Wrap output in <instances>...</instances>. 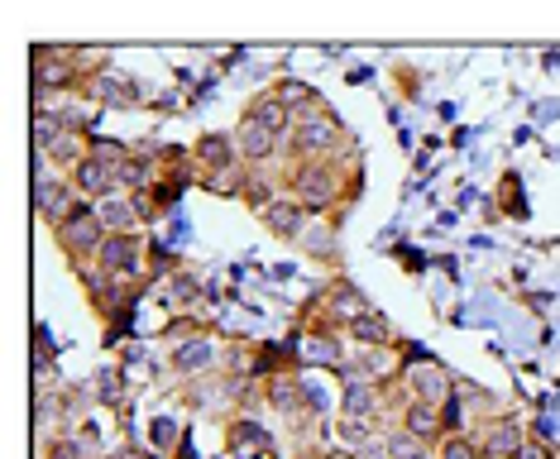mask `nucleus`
<instances>
[{
    "label": "nucleus",
    "instance_id": "1",
    "mask_svg": "<svg viewBox=\"0 0 560 459\" xmlns=\"http://www.w3.org/2000/svg\"><path fill=\"white\" fill-rule=\"evenodd\" d=\"M283 191L307 215H326V211L340 207V197H346V177H340V168L330 158L288 163L283 168Z\"/></svg>",
    "mask_w": 560,
    "mask_h": 459
},
{
    "label": "nucleus",
    "instance_id": "2",
    "mask_svg": "<svg viewBox=\"0 0 560 459\" xmlns=\"http://www.w3.org/2000/svg\"><path fill=\"white\" fill-rule=\"evenodd\" d=\"M340 139H346L340 120L326 106H316L307 115H298V125H292V134H288V149H292L288 163H307V158H330V163H336Z\"/></svg>",
    "mask_w": 560,
    "mask_h": 459
},
{
    "label": "nucleus",
    "instance_id": "3",
    "mask_svg": "<svg viewBox=\"0 0 560 459\" xmlns=\"http://www.w3.org/2000/svg\"><path fill=\"white\" fill-rule=\"evenodd\" d=\"M106 235H110V229H106V221H101V211L92 207V201H82V207L54 229L58 249L68 254L72 263H92L101 254V245H106Z\"/></svg>",
    "mask_w": 560,
    "mask_h": 459
},
{
    "label": "nucleus",
    "instance_id": "4",
    "mask_svg": "<svg viewBox=\"0 0 560 459\" xmlns=\"http://www.w3.org/2000/svg\"><path fill=\"white\" fill-rule=\"evenodd\" d=\"M398 388H402V398H412V402H431V407H441L445 398H451L460 382H455L445 368L431 360V354H407L402 360V374H398Z\"/></svg>",
    "mask_w": 560,
    "mask_h": 459
},
{
    "label": "nucleus",
    "instance_id": "5",
    "mask_svg": "<svg viewBox=\"0 0 560 459\" xmlns=\"http://www.w3.org/2000/svg\"><path fill=\"white\" fill-rule=\"evenodd\" d=\"M101 273H110L116 283L130 287L139 273H144V239L139 235H106V245H101V254L92 259Z\"/></svg>",
    "mask_w": 560,
    "mask_h": 459
},
{
    "label": "nucleus",
    "instance_id": "6",
    "mask_svg": "<svg viewBox=\"0 0 560 459\" xmlns=\"http://www.w3.org/2000/svg\"><path fill=\"white\" fill-rule=\"evenodd\" d=\"M388 388L393 382H378V378H364V374H350V382L340 388V416H354V421H374L388 402Z\"/></svg>",
    "mask_w": 560,
    "mask_h": 459
},
{
    "label": "nucleus",
    "instance_id": "7",
    "mask_svg": "<svg viewBox=\"0 0 560 459\" xmlns=\"http://www.w3.org/2000/svg\"><path fill=\"white\" fill-rule=\"evenodd\" d=\"M68 183L78 187V197H82V201L101 207L106 197H116V191H120V168H110V163H101V158H92V153H86L78 168L68 173Z\"/></svg>",
    "mask_w": 560,
    "mask_h": 459
},
{
    "label": "nucleus",
    "instance_id": "8",
    "mask_svg": "<svg viewBox=\"0 0 560 459\" xmlns=\"http://www.w3.org/2000/svg\"><path fill=\"white\" fill-rule=\"evenodd\" d=\"M173 368L187 378L197 374H211V368H221V344H215L211 336H187L173 344Z\"/></svg>",
    "mask_w": 560,
    "mask_h": 459
},
{
    "label": "nucleus",
    "instance_id": "9",
    "mask_svg": "<svg viewBox=\"0 0 560 459\" xmlns=\"http://www.w3.org/2000/svg\"><path fill=\"white\" fill-rule=\"evenodd\" d=\"M82 96H92V101H101V106H135V101H139V86H135V76H130V72H116V68H101L96 76H86Z\"/></svg>",
    "mask_w": 560,
    "mask_h": 459
},
{
    "label": "nucleus",
    "instance_id": "10",
    "mask_svg": "<svg viewBox=\"0 0 560 459\" xmlns=\"http://www.w3.org/2000/svg\"><path fill=\"white\" fill-rule=\"evenodd\" d=\"M522 440H527V426H522L517 416H499V421H483V440H479V450L483 459H513L522 450Z\"/></svg>",
    "mask_w": 560,
    "mask_h": 459
},
{
    "label": "nucleus",
    "instance_id": "11",
    "mask_svg": "<svg viewBox=\"0 0 560 459\" xmlns=\"http://www.w3.org/2000/svg\"><path fill=\"white\" fill-rule=\"evenodd\" d=\"M235 149H240V163H245L249 173L269 168V163L278 158V139L269 130H259V125H249V120L235 125Z\"/></svg>",
    "mask_w": 560,
    "mask_h": 459
},
{
    "label": "nucleus",
    "instance_id": "12",
    "mask_svg": "<svg viewBox=\"0 0 560 459\" xmlns=\"http://www.w3.org/2000/svg\"><path fill=\"white\" fill-rule=\"evenodd\" d=\"M398 426L407 431V436L427 440V445H441V440H445V431H441V407H431V402L402 398V402H398Z\"/></svg>",
    "mask_w": 560,
    "mask_h": 459
},
{
    "label": "nucleus",
    "instance_id": "13",
    "mask_svg": "<svg viewBox=\"0 0 560 459\" xmlns=\"http://www.w3.org/2000/svg\"><path fill=\"white\" fill-rule=\"evenodd\" d=\"M259 221H264V229H273L278 239H298V235H307V221H312V215L302 211L292 197H278V201H269V207L259 211Z\"/></svg>",
    "mask_w": 560,
    "mask_h": 459
},
{
    "label": "nucleus",
    "instance_id": "14",
    "mask_svg": "<svg viewBox=\"0 0 560 459\" xmlns=\"http://www.w3.org/2000/svg\"><path fill=\"white\" fill-rule=\"evenodd\" d=\"M245 120H249V125H259V130H269L278 144H283V139L292 134V125H298V120H292V115L283 110V101H278L273 92L254 96V101H249V110H245Z\"/></svg>",
    "mask_w": 560,
    "mask_h": 459
},
{
    "label": "nucleus",
    "instance_id": "15",
    "mask_svg": "<svg viewBox=\"0 0 560 459\" xmlns=\"http://www.w3.org/2000/svg\"><path fill=\"white\" fill-rule=\"evenodd\" d=\"M326 302H330V306H326V326H336V330L350 326V321H360V316L369 311V302H364L350 283H330V287H326Z\"/></svg>",
    "mask_w": 560,
    "mask_h": 459
},
{
    "label": "nucleus",
    "instance_id": "16",
    "mask_svg": "<svg viewBox=\"0 0 560 459\" xmlns=\"http://www.w3.org/2000/svg\"><path fill=\"white\" fill-rule=\"evenodd\" d=\"M96 211H101V221H106L110 235H135V229L144 225V221H139V207H135L130 191H116V197H106Z\"/></svg>",
    "mask_w": 560,
    "mask_h": 459
},
{
    "label": "nucleus",
    "instance_id": "17",
    "mask_svg": "<svg viewBox=\"0 0 560 459\" xmlns=\"http://www.w3.org/2000/svg\"><path fill=\"white\" fill-rule=\"evenodd\" d=\"M346 336L360 344V350H388V344H393V326H388V316H378L374 306H369L360 321L346 326Z\"/></svg>",
    "mask_w": 560,
    "mask_h": 459
},
{
    "label": "nucleus",
    "instance_id": "18",
    "mask_svg": "<svg viewBox=\"0 0 560 459\" xmlns=\"http://www.w3.org/2000/svg\"><path fill=\"white\" fill-rule=\"evenodd\" d=\"M62 134H68V120H62V110H58V106H39V110H34V125H30L34 153H48Z\"/></svg>",
    "mask_w": 560,
    "mask_h": 459
},
{
    "label": "nucleus",
    "instance_id": "19",
    "mask_svg": "<svg viewBox=\"0 0 560 459\" xmlns=\"http://www.w3.org/2000/svg\"><path fill=\"white\" fill-rule=\"evenodd\" d=\"M384 459H436V445L407 436V431L398 426V431H388L384 436Z\"/></svg>",
    "mask_w": 560,
    "mask_h": 459
},
{
    "label": "nucleus",
    "instance_id": "20",
    "mask_svg": "<svg viewBox=\"0 0 560 459\" xmlns=\"http://www.w3.org/2000/svg\"><path fill=\"white\" fill-rule=\"evenodd\" d=\"M336 440H340V450H354V455L374 450V421L340 416V421H336Z\"/></svg>",
    "mask_w": 560,
    "mask_h": 459
},
{
    "label": "nucleus",
    "instance_id": "21",
    "mask_svg": "<svg viewBox=\"0 0 560 459\" xmlns=\"http://www.w3.org/2000/svg\"><path fill=\"white\" fill-rule=\"evenodd\" d=\"M273 96L283 101V110L292 115V120H298V115H307V110H316V106H322V101H316V92H312L307 82H278V86H273Z\"/></svg>",
    "mask_w": 560,
    "mask_h": 459
},
{
    "label": "nucleus",
    "instance_id": "22",
    "mask_svg": "<svg viewBox=\"0 0 560 459\" xmlns=\"http://www.w3.org/2000/svg\"><path fill=\"white\" fill-rule=\"evenodd\" d=\"M441 431L445 436H469V412H465V392L460 388L441 402Z\"/></svg>",
    "mask_w": 560,
    "mask_h": 459
},
{
    "label": "nucleus",
    "instance_id": "23",
    "mask_svg": "<svg viewBox=\"0 0 560 459\" xmlns=\"http://www.w3.org/2000/svg\"><path fill=\"white\" fill-rule=\"evenodd\" d=\"M436 459H483V450L475 436H445L436 445Z\"/></svg>",
    "mask_w": 560,
    "mask_h": 459
},
{
    "label": "nucleus",
    "instance_id": "24",
    "mask_svg": "<svg viewBox=\"0 0 560 459\" xmlns=\"http://www.w3.org/2000/svg\"><path fill=\"white\" fill-rule=\"evenodd\" d=\"M44 459H92V450H86V445L68 431V436H54L44 445Z\"/></svg>",
    "mask_w": 560,
    "mask_h": 459
},
{
    "label": "nucleus",
    "instance_id": "25",
    "mask_svg": "<svg viewBox=\"0 0 560 459\" xmlns=\"http://www.w3.org/2000/svg\"><path fill=\"white\" fill-rule=\"evenodd\" d=\"M96 382H101V388H96V398H101V402H120V398H125V388H120V374H101Z\"/></svg>",
    "mask_w": 560,
    "mask_h": 459
},
{
    "label": "nucleus",
    "instance_id": "26",
    "mask_svg": "<svg viewBox=\"0 0 560 459\" xmlns=\"http://www.w3.org/2000/svg\"><path fill=\"white\" fill-rule=\"evenodd\" d=\"M513 459H551V450H546L541 440H532V436H527V440H522V450H517Z\"/></svg>",
    "mask_w": 560,
    "mask_h": 459
},
{
    "label": "nucleus",
    "instance_id": "27",
    "mask_svg": "<svg viewBox=\"0 0 560 459\" xmlns=\"http://www.w3.org/2000/svg\"><path fill=\"white\" fill-rule=\"evenodd\" d=\"M173 440H177V421L163 416L159 426H154V445H173Z\"/></svg>",
    "mask_w": 560,
    "mask_h": 459
},
{
    "label": "nucleus",
    "instance_id": "28",
    "mask_svg": "<svg viewBox=\"0 0 560 459\" xmlns=\"http://www.w3.org/2000/svg\"><path fill=\"white\" fill-rule=\"evenodd\" d=\"M312 459H364V455H354V450H326V455H312Z\"/></svg>",
    "mask_w": 560,
    "mask_h": 459
},
{
    "label": "nucleus",
    "instance_id": "29",
    "mask_svg": "<svg viewBox=\"0 0 560 459\" xmlns=\"http://www.w3.org/2000/svg\"><path fill=\"white\" fill-rule=\"evenodd\" d=\"M110 459H149V455H139V450H120V455H110Z\"/></svg>",
    "mask_w": 560,
    "mask_h": 459
}]
</instances>
